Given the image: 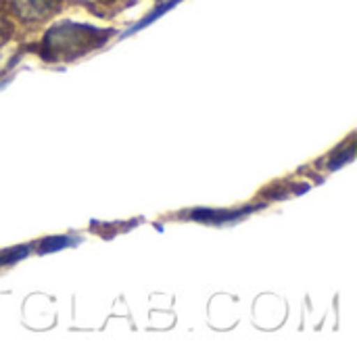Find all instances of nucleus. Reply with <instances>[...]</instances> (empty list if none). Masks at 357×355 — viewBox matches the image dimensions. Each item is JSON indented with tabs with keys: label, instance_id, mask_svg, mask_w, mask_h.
Masks as SVG:
<instances>
[{
	"label": "nucleus",
	"instance_id": "nucleus-2",
	"mask_svg": "<svg viewBox=\"0 0 357 355\" xmlns=\"http://www.w3.org/2000/svg\"><path fill=\"white\" fill-rule=\"evenodd\" d=\"M59 4V0H17V13L23 19H42L52 13V8Z\"/></svg>",
	"mask_w": 357,
	"mask_h": 355
},
{
	"label": "nucleus",
	"instance_id": "nucleus-5",
	"mask_svg": "<svg viewBox=\"0 0 357 355\" xmlns=\"http://www.w3.org/2000/svg\"><path fill=\"white\" fill-rule=\"evenodd\" d=\"M65 243H69L67 239H50V241H44L42 247H40V253H46V251H52V249H63Z\"/></svg>",
	"mask_w": 357,
	"mask_h": 355
},
{
	"label": "nucleus",
	"instance_id": "nucleus-4",
	"mask_svg": "<svg viewBox=\"0 0 357 355\" xmlns=\"http://www.w3.org/2000/svg\"><path fill=\"white\" fill-rule=\"evenodd\" d=\"M27 255V247H19V249H13V251H2L0 253V264H10V262H17L19 257H25Z\"/></svg>",
	"mask_w": 357,
	"mask_h": 355
},
{
	"label": "nucleus",
	"instance_id": "nucleus-1",
	"mask_svg": "<svg viewBox=\"0 0 357 355\" xmlns=\"http://www.w3.org/2000/svg\"><path fill=\"white\" fill-rule=\"evenodd\" d=\"M109 36H111V31L94 29L88 25L63 23V25L52 27L46 33L40 54L46 61H71V59H77V56L86 54L88 50L100 46Z\"/></svg>",
	"mask_w": 357,
	"mask_h": 355
},
{
	"label": "nucleus",
	"instance_id": "nucleus-3",
	"mask_svg": "<svg viewBox=\"0 0 357 355\" xmlns=\"http://www.w3.org/2000/svg\"><path fill=\"white\" fill-rule=\"evenodd\" d=\"M245 211H195L192 213V220H201V222H209V224H215V222H226V220H236L241 218Z\"/></svg>",
	"mask_w": 357,
	"mask_h": 355
}]
</instances>
